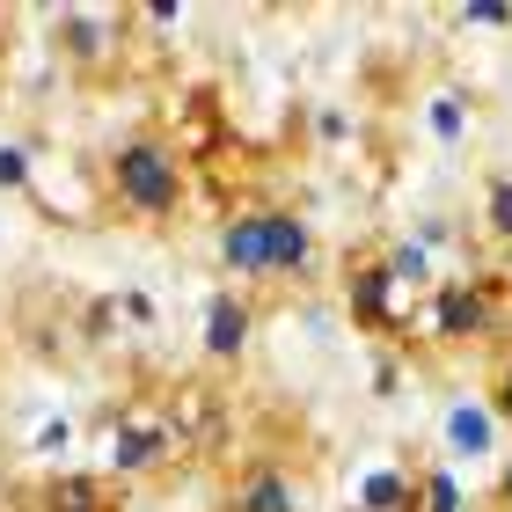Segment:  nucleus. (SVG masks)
Listing matches in <instances>:
<instances>
[{
  "label": "nucleus",
  "instance_id": "nucleus-3",
  "mask_svg": "<svg viewBox=\"0 0 512 512\" xmlns=\"http://www.w3.org/2000/svg\"><path fill=\"white\" fill-rule=\"evenodd\" d=\"M432 322L447 344H476L498 330V286H432Z\"/></svg>",
  "mask_w": 512,
  "mask_h": 512
},
{
  "label": "nucleus",
  "instance_id": "nucleus-15",
  "mask_svg": "<svg viewBox=\"0 0 512 512\" xmlns=\"http://www.w3.org/2000/svg\"><path fill=\"white\" fill-rule=\"evenodd\" d=\"M505 505H512V469H505Z\"/></svg>",
  "mask_w": 512,
  "mask_h": 512
},
{
  "label": "nucleus",
  "instance_id": "nucleus-5",
  "mask_svg": "<svg viewBox=\"0 0 512 512\" xmlns=\"http://www.w3.org/2000/svg\"><path fill=\"white\" fill-rule=\"evenodd\" d=\"M227 512H308L293 491V476L278 469V461H256V469L235 476V491H227Z\"/></svg>",
  "mask_w": 512,
  "mask_h": 512
},
{
  "label": "nucleus",
  "instance_id": "nucleus-10",
  "mask_svg": "<svg viewBox=\"0 0 512 512\" xmlns=\"http://www.w3.org/2000/svg\"><path fill=\"white\" fill-rule=\"evenodd\" d=\"M417 498H425L417 512H461V491L447 483V469H417Z\"/></svg>",
  "mask_w": 512,
  "mask_h": 512
},
{
  "label": "nucleus",
  "instance_id": "nucleus-11",
  "mask_svg": "<svg viewBox=\"0 0 512 512\" xmlns=\"http://www.w3.org/2000/svg\"><path fill=\"white\" fill-rule=\"evenodd\" d=\"M161 439L154 432H118V469H154Z\"/></svg>",
  "mask_w": 512,
  "mask_h": 512
},
{
  "label": "nucleus",
  "instance_id": "nucleus-2",
  "mask_svg": "<svg viewBox=\"0 0 512 512\" xmlns=\"http://www.w3.org/2000/svg\"><path fill=\"white\" fill-rule=\"evenodd\" d=\"M110 198L132 220H176L183 205V154L161 132H132L110 147Z\"/></svg>",
  "mask_w": 512,
  "mask_h": 512
},
{
  "label": "nucleus",
  "instance_id": "nucleus-6",
  "mask_svg": "<svg viewBox=\"0 0 512 512\" xmlns=\"http://www.w3.org/2000/svg\"><path fill=\"white\" fill-rule=\"evenodd\" d=\"M403 286H395V271L388 264H359L352 271V315L366 322V330H395L403 322Z\"/></svg>",
  "mask_w": 512,
  "mask_h": 512
},
{
  "label": "nucleus",
  "instance_id": "nucleus-1",
  "mask_svg": "<svg viewBox=\"0 0 512 512\" xmlns=\"http://www.w3.org/2000/svg\"><path fill=\"white\" fill-rule=\"evenodd\" d=\"M220 264L235 278H308L315 271V227L278 205H249L220 227Z\"/></svg>",
  "mask_w": 512,
  "mask_h": 512
},
{
  "label": "nucleus",
  "instance_id": "nucleus-12",
  "mask_svg": "<svg viewBox=\"0 0 512 512\" xmlns=\"http://www.w3.org/2000/svg\"><path fill=\"white\" fill-rule=\"evenodd\" d=\"M447 432H454V447H483V439H491V417H483V410H469V403H461Z\"/></svg>",
  "mask_w": 512,
  "mask_h": 512
},
{
  "label": "nucleus",
  "instance_id": "nucleus-7",
  "mask_svg": "<svg viewBox=\"0 0 512 512\" xmlns=\"http://www.w3.org/2000/svg\"><path fill=\"white\" fill-rule=\"evenodd\" d=\"M249 330H256L249 293H213V315H205V352H213L220 366H235L242 344H249Z\"/></svg>",
  "mask_w": 512,
  "mask_h": 512
},
{
  "label": "nucleus",
  "instance_id": "nucleus-4",
  "mask_svg": "<svg viewBox=\"0 0 512 512\" xmlns=\"http://www.w3.org/2000/svg\"><path fill=\"white\" fill-rule=\"evenodd\" d=\"M110 52H118V22H110V15H96V8L59 15V59H74L81 74H103Z\"/></svg>",
  "mask_w": 512,
  "mask_h": 512
},
{
  "label": "nucleus",
  "instance_id": "nucleus-9",
  "mask_svg": "<svg viewBox=\"0 0 512 512\" xmlns=\"http://www.w3.org/2000/svg\"><path fill=\"white\" fill-rule=\"evenodd\" d=\"M483 227H491L498 242H512V176H491V183H483Z\"/></svg>",
  "mask_w": 512,
  "mask_h": 512
},
{
  "label": "nucleus",
  "instance_id": "nucleus-13",
  "mask_svg": "<svg viewBox=\"0 0 512 512\" xmlns=\"http://www.w3.org/2000/svg\"><path fill=\"white\" fill-rule=\"evenodd\" d=\"M491 403H498V417H505V425H512V359L498 366V381H491Z\"/></svg>",
  "mask_w": 512,
  "mask_h": 512
},
{
  "label": "nucleus",
  "instance_id": "nucleus-8",
  "mask_svg": "<svg viewBox=\"0 0 512 512\" xmlns=\"http://www.w3.org/2000/svg\"><path fill=\"white\" fill-rule=\"evenodd\" d=\"M44 512H110V491L96 476H59L44 483Z\"/></svg>",
  "mask_w": 512,
  "mask_h": 512
},
{
  "label": "nucleus",
  "instance_id": "nucleus-14",
  "mask_svg": "<svg viewBox=\"0 0 512 512\" xmlns=\"http://www.w3.org/2000/svg\"><path fill=\"white\" fill-rule=\"evenodd\" d=\"M8 37H15V30H8V15H0V66H8Z\"/></svg>",
  "mask_w": 512,
  "mask_h": 512
}]
</instances>
